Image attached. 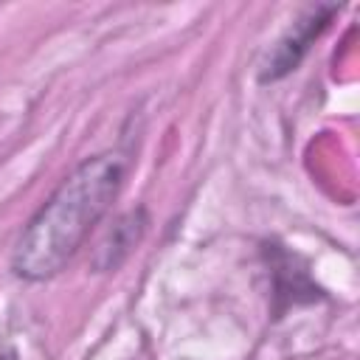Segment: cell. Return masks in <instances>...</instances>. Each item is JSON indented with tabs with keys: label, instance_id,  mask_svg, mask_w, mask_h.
Listing matches in <instances>:
<instances>
[{
	"label": "cell",
	"instance_id": "2",
	"mask_svg": "<svg viewBox=\"0 0 360 360\" xmlns=\"http://www.w3.org/2000/svg\"><path fill=\"white\" fill-rule=\"evenodd\" d=\"M332 11H335L332 6L329 8H312L307 17H301L298 22H292V28L278 39V45L273 48V53L267 56L264 70H262V79L267 82V79H278V76L290 73L298 65V59L304 56V51L309 48V42L323 31V25H326V20H329Z\"/></svg>",
	"mask_w": 360,
	"mask_h": 360
},
{
	"label": "cell",
	"instance_id": "1",
	"mask_svg": "<svg viewBox=\"0 0 360 360\" xmlns=\"http://www.w3.org/2000/svg\"><path fill=\"white\" fill-rule=\"evenodd\" d=\"M121 183V155L104 152L79 163L20 233L11 253V270L25 281L56 276L82 248L93 225L107 214Z\"/></svg>",
	"mask_w": 360,
	"mask_h": 360
},
{
	"label": "cell",
	"instance_id": "3",
	"mask_svg": "<svg viewBox=\"0 0 360 360\" xmlns=\"http://www.w3.org/2000/svg\"><path fill=\"white\" fill-rule=\"evenodd\" d=\"M146 211L138 205L127 214H121L110 228L107 233L98 239L96 250H93V267L98 273H110V270H118L124 264V259L138 248V242L143 239L146 233Z\"/></svg>",
	"mask_w": 360,
	"mask_h": 360
}]
</instances>
